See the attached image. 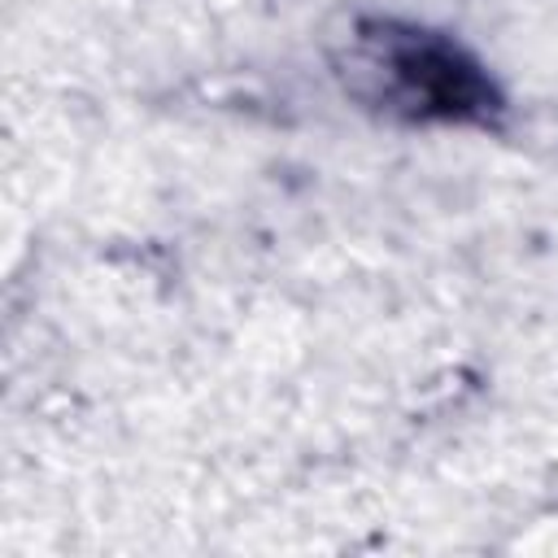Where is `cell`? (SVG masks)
<instances>
[{
  "label": "cell",
  "mask_w": 558,
  "mask_h": 558,
  "mask_svg": "<svg viewBox=\"0 0 558 558\" xmlns=\"http://www.w3.org/2000/svg\"><path fill=\"white\" fill-rule=\"evenodd\" d=\"M362 70L384 87V100L405 113L423 118H475L493 105L488 83L480 70L449 44L423 31H392L379 26L366 35Z\"/></svg>",
  "instance_id": "6da1fadb"
}]
</instances>
